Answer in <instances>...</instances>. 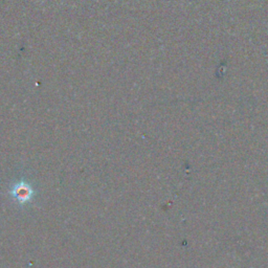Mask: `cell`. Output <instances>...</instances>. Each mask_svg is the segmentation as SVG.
Returning <instances> with one entry per match:
<instances>
[{
  "mask_svg": "<svg viewBox=\"0 0 268 268\" xmlns=\"http://www.w3.org/2000/svg\"><path fill=\"white\" fill-rule=\"evenodd\" d=\"M10 194L17 200L19 204H24L32 200L35 191L28 181L21 180L13 186L10 191Z\"/></svg>",
  "mask_w": 268,
  "mask_h": 268,
  "instance_id": "6da1fadb",
  "label": "cell"
}]
</instances>
